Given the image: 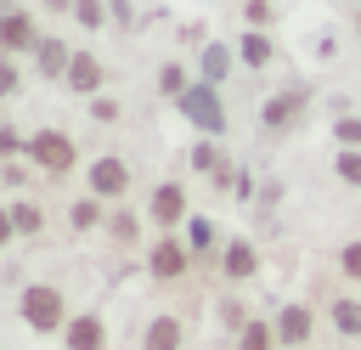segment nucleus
<instances>
[{"instance_id": "nucleus-19", "label": "nucleus", "mask_w": 361, "mask_h": 350, "mask_svg": "<svg viewBox=\"0 0 361 350\" xmlns=\"http://www.w3.org/2000/svg\"><path fill=\"white\" fill-rule=\"evenodd\" d=\"M34 62H39V73H45V79H62V73H68V62H73V51H68L62 40H39V45H34Z\"/></svg>"}, {"instance_id": "nucleus-18", "label": "nucleus", "mask_w": 361, "mask_h": 350, "mask_svg": "<svg viewBox=\"0 0 361 350\" xmlns=\"http://www.w3.org/2000/svg\"><path fill=\"white\" fill-rule=\"evenodd\" d=\"M237 350H282L276 322H271V316H248V327L237 333Z\"/></svg>"}, {"instance_id": "nucleus-24", "label": "nucleus", "mask_w": 361, "mask_h": 350, "mask_svg": "<svg viewBox=\"0 0 361 350\" xmlns=\"http://www.w3.org/2000/svg\"><path fill=\"white\" fill-rule=\"evenodd\" d=\"M107 237H113L118 248H135V237H141V220H135L130 209H113V215H107Z\"/></svg>"}, {"instance_id": "nucleus-21", "label": "nucleus", "mask_w": 361, "mask_h": 350, "mask_svg": "<svg viewBox=\"0 0 361 350\" xmlns=\"http://www.w3.org/2000/svg\"><path fill=\"white\" fill-rule=\"evenodd\" d=\"M333 181L344 192H361V147H333Z\"/></svg>"}, {"instance_id": "nucleus-12", "label": "nucleus", "mask_w": 361, "mask_h": 350, "mask_svg": "<svg viewBox=\"0 0 361 350\" xmlns=\"http://www.w3.org/2000/svg\"><path fill=\"white\" fill-rule=\"evenodd\" d=\"M180 237H186V248H192V260H220V248H226V237H220V226H214L209 215H186V226H180Z\"/></svg>"}, {"instance_id": "nucleus-26", "label": "nucleus", "mask_w": 361, "mask_h": 350, "mask_svg": "<svg viewBox=\"0 0 361 350\" xmlns=\"http://www.w3.org/2000/svg\"><path fill=\"white\" fill-rule=\"evenodd\" d=\"M158 90H164L169 102H180V96L192 90V73H186L180 62H164V68H158Z\"/></svg>"}, {"instance_id": "nucleus-6", "label": "nucleus", "mask_w": 361, "mask_h": 350, "mask_svg": "<svg viewBox=\"0 0 361 350\" xmlns=\"http://www.w3.org/2000/svg\"><path fill=\"white\" fill-rule=\"evenodd\" d=\"M23 158H28L34 169H45V175H68V169L79 164V147H73V135H68V130H34Z\"/></svg>"}, {"instance_id": "nucleus-35", "label": "nucleus", "mask_w": 361, "mask_h": 350, "mask_svg": "<svg viewBox=\"0 0 361 350\" xmlns=\"http://www.w3.org/2000/svg\"><path fill=\"white\" fill-rule=\"evenodd\" d=\"M350 23H355V40H361V6H355V17H350Z\"/></svg>"}, {"instance_id": "nucleus-8", "label": "nucleus", "mask_w": 361, "mask_h": 350, "mask_svg": "<svg viewBox=\"0 0 361 350\" xmlns=\"http://www.w3.org/2000/svg\"><path fill=\"white\" fill-rule=\"evenodd\" d=\"M186 215H192L186 186H180V181H158V186H152V198H147V220H152L158 231H180V226H186Z\"/></svg>"}, {"instance_id": "nucleus-31", "label": "nucleus", "mask_w": 361, "mask_h": 350, "mask_svg": "<svg viewBox=\"0 0 361 350\" xmlns=\"http://www.w3.org/2000/svg\"><path fill=\"white\" fill-rule=\"evenodd\" d=\"M17 152H28V135H17L11 124H0V158H17Z\"/></svg>"}, {"instance_id": "nucleus-36", "label": "nucleus", "mask_w": 361, "mask_h": 350, "mask_svg": "<svg viewBox=\"0 0 361 350\" xmlns=\"http://www.w3.org/2000/svg\"><path fill=\"white\" fill-rule=\"evenodd\" d=\"M355 6H361V0H355Z\"/></svg>"}, {"instance_id": "nucleus-27", "label": "nucleus", "mask_w": 361, "mask_h": 350, "mask_svg": "<svg viewBox=\"0 0 361 350\" xmlns=\"http://www.w3.org/2000/svg\"><path fill=\"white\" fill-rule=\"evenodd\" d=\"M11 226H17V237H39L45 231V215H39V203H11Z\"/></svg>"}, {"instance_id": "nucleus-22", "label": "nucleus", "mask_w": 361, "mask_h": 350, "mask_svg": "<svg viewBox=\"0 0 361 350\" xmlns=\"http://www.w3.org/2000/svg\"><path fill=\"white\" fill-rule=\"evenodd\" d=\"M333 271H338V282L361 288V237H344V243L333 248Z\"/></svg>"}, {"instance_id": "nucleus-17", "label": "nucleus", "mask_w": 361, "mask_h": 350, "mask_svg": "<svg viewBox=\"0 0 361 350\" xmlns=\"http://www.w3.org/2000/svg\"><path fill=\"white\" fill-rule=\"evenodd\" d=\"M34 45H39L34 17H28V11H6V17H0V56H11V51H34Z\"/></svg>"}, {"instance_id": "nucleus-28", "label": "nucleus", "mask_w": 361, "mask_h": 350, "mask_svg": "<svg viewBox=\"0 0 361 350\" xmlns=\"http://www.w3.org/2000/svg\"><path fill=\"white\" fill-rule=\"evenodd\" d=\"M276 23V0H243V28H271Z\"/></svg>"}, {"instance_id": "nucleus-15", "label": "nucleus", "mask_w": 361, "mask_h": 350, "mask_svg": "<svg viewBox=\"0 0 361 350\" xmlns=\"http://www.w3.org/2000/svg\"><path fill=\"white\" fill-rule=\"evenodd\" d=\"M186 344V322L175 310H158L147 327H141V350H180Z\"/></svg>"}, {"instance_id": "nucleus-9", "label": "nucleus", "mask_w": 361, "mask_h": 350, "mask_svg": "<svg viewBox=\"0 0 361 350\" xmlns=\"http://www.w3.org/2000/svg\"><path fill=\"white\" fill-rule=\"evenodd\" d=\"M90 192L102 198V203H124V192H130V164L118 158V152H102V158H90Z\"/></svg>"}, {"instance_id": "nucleus-14", "label": "nucleus", "mask_w": 361, "mask_h": 350, "mask_svg": "<svg viewBox=\"0 0 361 350\" xmlns=\"http://www.w3.org/2000/svg\"><path fill=\"white\" fill-rule=\"evenodd\" d=\"M102 79H107V68H102L90 51H73V62H68L62 85H68L73 96H102Z\"/></svg>"}, {"instance_id": "nucleus-2", "label": "nucleus", "mask_w": 361, "mask_h": 350, "mask_svg": "<svg viewBox=\"0 0 361 350\" xmlns=\"http://www.w3.org/2000/svg\"><path fill=\"white\" fill-rule=\"evenodd\" d=\"M271 322H276L282 350H310L316 333H322V310H316L310 299H282V305L271 310Z\"/></svg>"}, {"instance_id": "nucleus-16", "label": "nucleus", "mask_w": 361, "mask_h": 350, "mask_svg": "<svg viewBox=\"0 0 361 350\" xmlns=\"http://www.w3.org/2000/svg\"><path fill=\"white\" fill-rule=\"evenodd\" d=\"M237 68V45H220V40H203V51H197V79H209V85H226V73Z\"/></svg>"}, {"instance_id": "nucleus-4", "label": "nucleus", "mask_w": 361, "mask_h": 350, "mask_svg": "<svg viewBox=\"0 0 361 350\" xmlns=\"http://www.w3.org/2000/svg\"><path fill=\"white\" fill-rule=\"evenodd\" d=\"M192 265H197V260H192V248H186L180 231H158V243L147 248V277L164 282V288H169V282H186Z\"/></svg>"}, {"instance_id": "nucleus-3", "label": "nucleus", "mask_w": 361, "mask_h": 350, "mask_svg": "<svg viewBox=\"0 0 361 350\" xmlns=\"http://www.w3.org/2000/svg\"><path fill=\"white\" fill-rule=\"evenodd\" d=\"M175 107L186 113V124H192L197 135H226V102H220V85L192 79V90H186Z\"/></svg>"}, {"instance_id": "nucleus-11", "label": "nucleus", "mask_w": 361, "mask_h": 350, "mask_svg": "<svg viewBox=\"0 0 361 350\" xmlns=\"http://www.w3.org/2000/svg\"><path fill=\"white\" fill-rule=\"evenodd\" d=\"M237 62H243L248 73H265V68L276 62V40H271V28H243V34H237Z\"/></svg>"}, {"instance_id": "nucleus-20", "label": "nucleus", "mask_w": 361, "mask_h": 350, "mask_svg": "<svg viewBox=\"0 0 361 350\" xmlns=\"http://www.w3.org/2000/svg\"><path fill=\"white\" fill-rule=\"evenodd\" d=\"M68 226H73V231H96V226H107V203H102L96 192H85V198L68 209Z\"/></svg>"}, {"instance_id": "nucleus-5", "label": "nucleus", "mask_w": 361, "mask_h": 350, "mask_svg": "<svg viewBox=\"0 0 361 350\" xmlns=\"http://www.w3.org/2000/svg\"><path fill=\"white\" fill-rule=\"evenodd\" d=\"M17 310H23V322H28L34 333H62V327H68V299H62V288H51V282L23 288Z\"/></svg>"}, {"instance_id": "nucleus-7", "label": "nucleus", "mask_w": 361, "mask_h": 350, "mask_svg": "<svg viewBox=\"0 0 361 350\" xmlns=\"http://www.w3.org/2000/svg\"><path fill=\"white\" fill-rule=\"evenodd\" d=\"M214 265H220V282H226V288H248L265 260H259V243H254V237H226V248H220Z\"/></svg>"}, {"instance_id": "nucleus-33", "label": "nucleus", "mask_w": 361, "mask_h": 350, "mask_svg": "<svg viewBox=\"0 0 361 350\" xmlns=\"http://www.w3.org/2000/svg\"><path fill=\"white\" fill-rule=\"evenodd\" d=\"M17 90V68H11V56H0V96H11Z\"/></svg>"}, {"instance_id": "nucleus-10", "label": "nucleus", "mask_w": 361, "mask_h": 350, "mask_svg": "<svg viewBox=\"0 0 361 350\" xmlns=\"http://www.w3.org/2000/svg\"><path fill=\"white\" fill-rule=\"evenodd\" d=\"M322 322L338 344H361V294H327Z\"/></svg>"}, {"instance_id": "nucleus-32", "label": "nucleus", "mask_w": 361, "mask_h": 350, "mask_svg": "<svg viewBox=\"0 0 361 350\" xmlns=\"http://www.w3.org/2000/svg\"><path fill=\"white\" fill-rule=\"evenodd\" d=\"M90 119H96V124H113V119H118V102H113V96H90Z\"/></svg>"}, {"instance_id": "nucleus-29", "label": "nucleus", "mask_w": 361, "mask_h": 350, "mask_svg": "<svg viewBox=\"0 0 361 350\" xmlns=\"http://www.w3.org/2000/svg\"><path fill=\"white\" fill-rule=\"evenodd\" d=\"M333 147H361V113H338L333 119Z\"/></svg>"}, {"instance_id": "nucleus-30", "label": "nucleus", "mask_w": 361, "mask_h": 350, "mask_svg": "<svg viewBox=\"0 0 361 350\" xmlns=\"http://www.w3.org/2000/svg\"><path fill=\"white\" fill-rule=\"evenodd\" d=\"M73 17H79V28H102L107 23V6L102 0H73Z\"/></svg>"}, {"instance_id": "nucleus-1", "label": "nucleus", "mask_w": 361, "mask_h": 350, "mask_svg": "<svg viewBox=\"0 0 361 350\" xmlns=\"http://www.w3.org/2000/svg\"><path fill=\"white\" fill-rule=\"evenodd\" d=\"M310 102H316V90L299 79V85H282V90H271L265 96V107H259V130L271 135V141H282V135H293L305 119H310Z\"/></svg>"}, {"instance_id": "nucleus-25", "label": "nucleus", "mask_w": 361, "mask_h": 350, "mask_svg": "<svg viewBox=\"0 0 361 350\" xmlns=\"http://www.w3.org/2000/svg\"><path fill=\"white\" fill-rule=\"evenodd\" d=\"M248 316H254V310H248V299H243V294H226V299H220V327H226L231 339L248 327Z\"/></svg>"}, {"instance_id": "nucleus-23", "label": "nucleus", "mask_w": 361, "mask_h": 350, "mask_svg": "<svg viewBox=\"0 0 361 350\" xmlns=\"http://www.w3.org/2000/svg\"><path fill=\"white\" fill-rule=\"evenodd\" d=\"M186 158H192V169H197V175H214V169H220V164H231V158H226V152H220V135H197V141H192V152H186Z\"/></svg>"}, {"instance_id": "nucleus-13", "label": "nucleus", "mask_w": 361, "mask_h": 350, "mask_svg": "<svg viewBox=\"0 0 361 350\" xmlns=\"http://www.w3.org/2000/svg\"><path fill=\"white\" fill-rule=\"evenodd\" d=\"M62 344H68V350H107V322H102L96 310H79V316H68Z\"/></svg>"}, {"instance_id": "nucleus-34", "label": "nucleus", "mask_w": 361, "mask_h": 350, "mask_svg": "<svg viewBox=\"0 0 361 350\" xmlns=\"http://www.w3.org/2000/svg\"><path fill=\"white\" fill-rule=\"evenodd\" d=\"M11 237H17V226H11V209H0V248H6Z\"/></svg>"}]
</instances>
